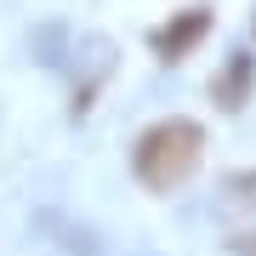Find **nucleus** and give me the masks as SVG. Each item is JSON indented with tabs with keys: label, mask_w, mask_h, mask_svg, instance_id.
Returning <instances> with one entry per match:
<instances>
[{
	"label": "nucleus",
	"mask_w": 256,
	"mask_h": 256,
	"mask_svg": "<svg viewBox=\"0 0 256 256\" xmlns=\"http://www.w3.org/2000/svg\"><path fill=\"white\" fill-rule=\"evenodd\" d=\"M250 80H256V63L250 57H234V63L222 68V80H216V108H239V102L250 97Z\"/></svg>",
	"instance_id": "7ed1b4c3"
},
{
	"label": "nucleus",
	"mask_w": 256,
	"mask_h": 256,
	"mask_svg": "<svg viewBox=\"0 0 256 256\" xmlns=\"http://www.w3.org/2000/svg\"><path fill=\"white\" fill-rule=\"evenodd\" d=\"M205 34H210V12H205V6H194V12H176V18L160 28L154 46H160V57H171V63H176V57H182L188 46H200Z\"/></svg>",
	"instance_id": "f03ea898"
},
{
	"label": "nucleus",
	"mask_w": 256,
	"mask_h": 256,
	"mask_svg": "<svg viewBox=\"0 0 256 256\" xmlns=\"http://www.w3.org/2000/svg\"><path fill=\"white\" fill-rule=\"evenodd\" d=\"M234 250H245V256H256V228H234Z\"/></svg>",
	"instance_id": "20e7f679"
},
{
	"label": "nucleus",
	"mask_w": 256,
	"mask_h": 256,
	"mask_svg": "<svg viewBox=\"0 0 256 256\" xmlns=\"http://www.w3.org/2000/svg\"><path fill=\"white\" fill-rule=\"evenodd\" d=\"M205 160V126L171 114V120H154L137 142H131V176L148 188V194H171L182 188Z\"/></svg>",
	"instance_id": "f257e3e1"
}]
</instances>
